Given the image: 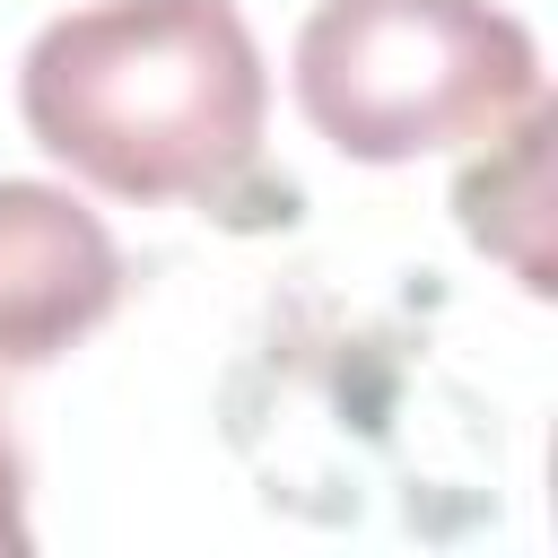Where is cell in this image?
<instances>
[{
  "instance_id": "277c9868",
  "label": "cell",
  "mask_w": 558,
  "mask_h": 558,
  "mask_svg": "<svg viewBox=\"0 0 558 558\" xmlns=\"http://www.w3.org/2000/svg\"><path fill=\"white\" fill-rule=\"evenodd\" d=\"M541 166H549V96L523 105V113L488 140V157L462 174V227H471V244L497 253V262H514V279H523L532 296H549V253H541V209H549V192H541Z\"/></svg>"
},
{
  "instance_id": "5b68a950",
  "label": "cell",
  "mask_w": 558,
  "mask_h": 558,
  "mask_svg": "<svg viewBox=\"0 0 558 558\" xmlns=\"http://www.w3.org/2000/svg\"><path fill=\"white\" fill-rule=\"evenodd\" d=\"M35 532H26V462H17V445H9V427H0V558H17Z\"/></svg>"
},
{
  "instance_id": "7a4b0ae2",
  "label": "cell",
  "mask_w": 558,
  "mask_h": 558,
  "mask_svg": "<svg viewBox=\"0 0 558 558\" xmlns=\"http://www.w3.org/2000/svg\"><path fill=\"white\" fill-rule=\"evenodd\" d=\"M296 105L357 166H410L497 140L541 105V44L488 0H314L296 26Z\"/></svg>"
},
{
  "instance_id": "3957f363",
  "label": "cell",
  "mask_w": 558,
  "mask_h": 558,
  "mask_svg": "<svg viewBox=\"0 0 558 558\" xmlns=\"http://www.w3.org/2000/svg\"><path fill=\"white\" fill-rule=\"evenodd\" d=\"M122 305V253L61 183L0 174V375L70 357Z\"/></svg>"
},
{
  "instance_id": "6da1fadb",
  "label": "cell",
  "mask_w": 558,
  "mask_h": 558,
  "mask_svg": "<svg viewBox=\"0 0 558 558\" xmlns=\"http://www.w3.org/2000/svg\"><path fill=\"white\" fill-rule=\"evenodd\" d=\"M17 113L113 201H218L262 148L270 70L235 0H96L26 44Z\"/></svg>"
}]
</instances>
